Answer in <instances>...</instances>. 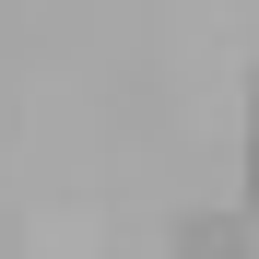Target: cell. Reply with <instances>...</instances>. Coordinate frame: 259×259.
I'll return each instance as SVG.
<instances>
[{"mask_svg": "<svg viewBox=\"0 0 259 259\" xmlns=\"http://www.w3.org/2000/svg\"><path fill=\"white\" fill-rule=\"evenodd\" d=\"M236 259H259V212H236Z\"/></svg>", "mask_w": 259, "mask_h": 259, "instance_id": "cell-1", "label": "cell"}, {"mask_svg": "<svg viewBox=\"0 0 259 259\" xmlns=\"http://www.w3.org/2000/svg\"><path fill=\"white\" fill-rule=\"evenodd\" d=\"M247 212H259V142H247Z\"/></svg>", "mask_w": 259, "mask_h": 259, "instance_id": "cell-2", "label": "cell"}]
</instances>
